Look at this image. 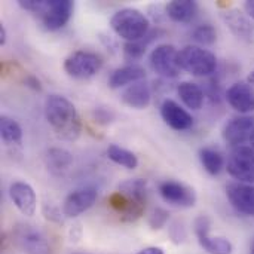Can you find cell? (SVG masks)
I'll list each match as a JSON object with an SVG mask.
<instances>
[{"label":"cell","instance_id":"cell-3","mask_svg":"<svg viewBox=\"0 0 254 254\" xmlns=\"http://www.w3.org/2000/svg\"><path fill=\"white\" fill-rule=\"evenodd\" d=\"M112 30L127 42H137L147 36L149 19L146 15L134 7H124L113 13L110 18Z\"/></svg>","mask_w":254,"mask_h":254},{"label":"cell","instance_id":"cell-9","mask_svg":"<svg viewBox=\"0 0 254 254\" xmlns=\"http://www.w3.org/2000/svg\"><path fill=\"white\" fill-rule=\"evenodd\" d=\"M159 193L162 199L174 207L180 208H190L196 204V193L195 190L180 182L176 180H165L159 185Z\"/></svg>","mask_w":254,"mask_h":254},{"label":"cell","instance_id":"cell-7","mask_svg":"<svg viewBox=\"0 0 254 254\" xmlns=\"http://www.w3.org/2000/svg\"><path fill=\"white\" fill-rule=\"evenodd\" d=\"M150 65L155 73L164 77H177L180 73L179 51L173 45H159L150 54Z\"/></svg>","mask_w":254,"mask_h":254},{"label":"cell","instance_id":"cell-39","mask_svg":"<svg viewBox=\"0 0 254 254\" xmlns=\"http://www.w3.org/2000/svg\"><path fill=\"white\" fill-rule=\"evenodd\" d=\"M73 254H88V253H73Z\"/></svg>","mask_w":254,"mask_h":254},{"label":"cell","instance_id":"cell-30","mask_svg":"<svg viewBox=\"0 0 254 254\" xmlns=\"http://www.w3.org/2000/svg\"><path fill=\"white\" fill-rule=\"evenodd\" d=\"M94 118L97 119L95 122H98V124H110L113 121L115 115L110 109H97L94 112Z\"/></svg>","mask_w":254,"mask_h":254},{"label":"cell","instance_id":"cell-34","mask_svg":"<svg viewBox=\"0 0 254 254\" xmlns=\"http://www.w3.org/2000/svg\"><path fill=\"white\" fill-rule=\"evenodd\" d=\"M137 254H164V250L161 247H147L140 250Z\"/></svg>","mask_w":254,"mask_h":254},{"label":"cell","instance_id":"cell-35","mask_svg":"<svg viewBox=\"0 0 254 254\" xmlns=\"http://www.w3.org/2000/svg\"><path fill=\"white\" fill-rule=\"evenodd\" d=\"M6 39H7V34H6V28L3 24H0V45L3 46L6 43Z\"/></svg>","mask_w":254,"mask_h":254},{"label":"cell","instance_id":"cell-27","mask_svg":"<svg viewBox=\"0 0 254 254\" xmlns=\"http://www.w3.org/2000/svg\"><path fill=\"white\" fill-rule=\"evenodd\" d=\"M158 39V31H152V33H147L146 37H143L141 40H137V42H127L125 46H124V58L127 61H135V60H140L144 52H146V48L147 45Z\"/></svg>","mask_w":254,"mask_h":254},{"label":"cell","instance_id":"cell-33","mask_svg":"<svg viewBox=\"0 0 254 254\" xmlns=\"http://www.w3.org/2000/svg\"><path fill=\"white\" fill-rule=\"evenodd\" d=\"M244 10H246V13L254 21V0H247L244 3Z\"/></svg>","mask_w":254,"mask_h":254},{"label":"cell","instance_id":"cell-2","mask_svg":"<svg viewBox=\"0 0 254 254\" xmlns=\"http://www.w3.org/2000/svg\"><path fill=\"white\" fill-rule=\"evenodd\" d=\"M18 4L33 12L49 31L63 28L74 9V3L70 0H18Z\"/></svg>","mask_w":254,"mask_h":254},{"label":"cell","instance_id":"cell-21","mask_svg":"<svg viewBox=\"0 0 254 254\" xmlns=\"http://www.w3.org/2000/svg\"><path fill=\"white\" fill-rule=\"evenodd\" d=\"M179 97L182 98V101L185 103V106L188 109L192 110H199L204 104V91L198 83L193 82H182L177 88Z\"/></svg>","mask_w":254,"mask_h":254},{"label":"cell","instance_id":"cell-38","mask_svg":"<svg viewBox=\"0 0 254 254\" xmlns=\"http://www.w3.org/2000/svg\"><path fill=\"white\" fill-rule=\"evenodd\" d=\"M250 254H254V244H253V247H252V253Z\"/></svg>","mask_w":254,"mask_h":254},{"label":"cell","instance_id":"cell-8","mask_svg":"<svg viewBox=\"0 0 254 254\" xmlns=\"http://www.w3.org/2000/svg\"><path fill=\"white\" fill-rule=\"evenodd\" d=\"M195 234L198 238L199 246L208 254H231L234 247L229 240L223 237H210L211 222L207 216H199L195 220Z\"/></svg>","mask_w":254,"mask_h":254},{"label":"cell","instance_id":"cell-14","mask_svg":"<svg viewBox=\"0 0 254 254\" xmlns=\"http://www.w3.org/2000/svg\"><path fill=\"white\" fill-rule=\"evenodd\" d=\"M161 116L164 122L176 131H186L193 127L192 115L171 98L164 100L161 104Z\"/></svg>","mask_w":254,"mask_h":254},{"label":"cell","instance_id":"cell-25","mask_svg":"<svg viewBox=\"0 0 254 254\" xmlns=\"http://www.w3.org/2000/svg\"><path fill=\"white\" fill-rule=\"evenodd\" d=\"M107 156L110 161L127 170H135L138 167V158L135 156V153L118 144H110L107 147Z\"/></svg>","mask_w":254,"mask_h":254},{"label":"cell","instance_id":"cell-4","mask_svg":"<svg viewBox=\"0 0 254 254\" xmlns=\"http://www.w3.org/2000/svg\"><path fill=\"white\" fill-rule=\"evenodd\" d=\"M179 65L193 76H210L217 68V58L208 49L188 45L179 51Z\"/></svg>","mask_w":254,"mask_h":254},{"label":"cell","instance_id":"cell-26","mask_svg":"<svg viewBox=\"0 0 254 254\" xmlns=\"http://www.w3.org/2000/svg\"><path fill=\"white\" fill-rule=\"evenodd\" d=\"M0 135H1L4 143L21 144V141H22V128L15 119H12L9 116H1L0 118Z\"/></svg>","mask_w":254,"mask_h":254},{"label":"cell","instance_id":"cell-1","mask_svg":"<svg viewBox=\"0 0 254 254\" xmlns=\"http://www.w3.org/2000/svg\"><path fill=\"white\" fill-rule=\"evenodd\" d=\"M45 116L55 134L67 141H74L82 132L80 116L74 104L63 95L52 94L45 101Z\"/></svg>","mask_w":254,"mask_h":254},{"label":"cell","instance_id":"cell-18","mask_svg":"<svg viewBox=\"0 0 254 254\" xmlns=\"http://www.w3.org/2000/svg\"><path fill=\"white\" fill-rule=\"evenodd\" d=\"M19 244L27 254H51V247L46 238L30 226H24L21 229Z\"/></svg>","mask_w":254,"mask_h":254},{"label":"cell","instance_id":"cell-29","mask_svg":"<svg viewBox=\"0 0 254 254\" xmlns=\"http://www.w3.org/2000/svg\"><path fill=\"white\" fill-rule=\"evenodd\" d=\"M168 220H170V213H168L167 210L161 208V207H156V208H153V211L150 213L147 223H149V226H150L153 231H159V229H162V228L167 225Z\"/></svg>","mask_w":254,"mask_h":254},{"label":"cell","instance_id":"cell-23","mask_svg":"<svg viewBox=\"0 0 254 254\" xmlns=\"http://www.w3.org/2000/svg\"><path fill=\"white\" fill-rule=\"evenodd\" d=\"M73 164V156L68 150L61 147H52L46 152V165L54 174H63Z\"/></svg>","mask_w":254,"mask_h":254},{"label":"cell","instance_id":"cell-37","mask_svg":"<svg viewBox=\"0 0 254 254\" xmlns=\"http://www.w3.org/2000/svg\"><path fill=\"white\" fill-rule=\"evenodd\" d=\"M250 143H252V147H253V149H254V134H253V135H252V140H250Z\"/></svg>","mask_w":254,"mask_h":254},{"label":"cell","instance_id":"cell-17","mask_svg":"<svg viewBox=\"0 0 254 254\" xmlns=\"http://www.w3.org/2000/svg\"><path fill=\"white\" fill-rule=\"evenodd\" d=\"M150 88L146 82H135L129 85L121 95V100L125 106L135 109V110H143L150 104Z\"/></svg>","mask_w":254,"mask_h":254},{"label":"cell","instance_id":"cell-36","mask_svg":"<svg viewBox=\"0 0 254 254\" xmlns=\"http://www.w3.org/2000/svg\"><path fill=\"white\" fill-rule=\"evenodd\" d=\"M247 82H249L250 85H253L254 86V70L252 71V73H250V74H249V76H247Z\"/></svg>","mask_w":254,"mask_h":254},{"label":"cell","instance_id":"cell-10","mask_svg":"<svg viewBox=\"0 0 254 254\" xmlns=\"http://www.w3.org/2000/svg\"><path fill=\"white\" fill-rule=\"evenodd\" d=\"M254 134V116L243 115L232 118L223 127V138L234 147L243 146L246 141L252 140Z\"/></svg>","mask_w":254,"mask_h":254},{"label":"cell","instance_id":"cell-20","mask_svg":"<svg viewBox=\"0 0 254 254\" xmlns=\"http://www.w3.org/2000/svg\"><path fill=\"white\" fill-rule=\"evenodd\" d=\"M165 12L176 22H190L198 12V4L193 0H173L167 4Z\"/></svg>","mask_w":254,"mask_h":254},{"label":"cell","instance_id":"cell-19","mask_svg":"<svg viewBox=\"0 0 254 254\" xmlns=\"http://www.w3.org/2000/svg\"><path fill=\"white\" fill-rule=\"evenodd\" d=\"M146 77V70L141 65L137 64H129L121 68H116L110 77H109V86L112 89H118L122 88L125 85H132L135 82H140L141 79Z\"/></svg>","mask_w":254,"mask_h":254},{"label":"cell","instance_id":"cell-12","mask_svg":"<svg viewBox=\"0 0 254 254\" xmlns=\"http://www.w3.org/2000/svg\"><path fill=\"white\" fill-rule=\"evenodd\" d=\"M226 196L231 205L244 216H254V186L234 182L226 186Z\"/></svg>","mask_w":254,"mask_h":254},{"label":"cell","instance_id":"cell-22","mask_svg":"<svg viewBox=\"0 0 254 254\" xmlns=\"http://www.w3.org/2000/svg\"><path fill=\"white\" fill-rule=\"evenodd\" d=\"M119 192L125 195L132 204L146 208V196H147V185L141 179H131L119 185Z\"/></svg>","mask_w":254,"mask_h":254},{"label":"cell","instance_id":"cell-32","mask_svg":"<svg viewBox=\"0 0 254 254\" xmlns=\"http://www.w3.org/2000/svg\"><path fill=\"white\" fill-rule=\"evenodd\" d=\"M22 82H24L25 86H28V88H31V89H34V91H42L40 80H39L36 76H33V74H25Z\"/></svg>","mask_w":254,"mask_h":254},{"label":"cell","instance_id":"cell-31","mask_svg":"<svg viewBox=\"0 0 254 254\" xmlns=\"http://www.w3.org/2000/svg\"><path fill=\"white\" fill-rule=\"evenodd\" d=\"M43 214L48 220L51 222H55V223H63V217H61V213L51 204H46L43 207Z\"/></svg>","mask_w":254,"mask_h":254},{"label":"cell","instance_id":"cell-28","mask_svg":"<svg viewBox=\"0 0 254 254\" xmlns=\"http://www.w3.org/2000/svg\"><path fill=\"white\" fill-rule=\"evenodd\" d=\"M193 39L198 43H201L204 46H208V45H213L217 40V31L211 24H202V25H199V27H196L193 30Z\"/></svg>","mask_w":254,"mask_h":254},{"label":"cell","instance_id":"cell-11","mask_svg":"<svg viewBox=\"0 0 254 254\" xmlns=\"http://www.w3.org/2000/svg\"><path fill=\"white\" fill-rule=\"evenodd\" d=\"M98 192L95 188L92 186H86V188H80L73 190L64 201L63 204V213L65 217H77L82 213H85L86 210H89L95 201H97Z\"/></svg>","mask_w":254,"mask_h":254},{"label":"cell","instance_id":"cell-24","mask_svg":"<svg viewBox=\"0 0 254 254\" xmlns=\"http://www.w3.org/2000/svg\"><path fill=\"white\" fill-rule=\"evenodd\" d=\"M199 159L202 167L205 168V171L211 176H217L222 173V170L225 168V158L223 155L211 147H204L199 150Z\"/></svg>","mask_w":254,"mask_h":254},{"label":"cell","instance_id":"cell-6","mask_svg":"<svg viewBox=\"0 0 254 254\" xmlns=\"http://www.w3.org/2000/svg\"><path fill=\"white\" fill-rule=\"evenodd\" d=\"M226 170L240 183H254V149L252 146L234 147L228 156Z\"/></svg>","mask_w":254,"mask_h":254},{"label":"cell","instance_id":"cell-5","mask_svg":"<svg viewBox=\"0 0 254 254\" xmlns=\"http://www.w3.org/2000/svg\"><path fill=\"white\" fill-rule=\"evenodd\" d=\"M103 67V58L89 51H76L64 61V71L73 79H89Z\"/></svg>","mask_w":254,"mask_h":254},{"label":"cell","instance_id":"cell-15","mask_svg":"<svg viewBox=\"0 0 254 254\" xmlns=\"http://www.w3.org/2000/svg\"><path fill=\"white\" fill-rule=\"evenodd\" d=\"M9 196L13 205L25 217H31L37 208V196L34 189L25 182H13L9 188Z\"/></svg>","mask_w":254,"mask_h":254},{"label":"cell","instance_id":"cell-13","mask_svg":"<svg viewBox=\"0 0 254 254\" xmlns=\"http://www.w3.org/2000/svg\"><path fill=\"white\" fill-rule=\"evenodd\" d=\"M222 19L238 39L254 43V21L247 13L232 7L222 13Z\"/></svg>","mask_w":254,"mask_h":254},{"label":"cell","instance_id":"cell-16","mask_svg":"<svg viewBox=\"0 0 254 254\" xmlns=\"http://www.w3.org/2000/svg\"><path fill=\"white\" fill-rule=\"evenodd\" d=\"M226 100L231 104L232 109H235L240 113H252L254 112V86L246 82H237L234 83L228 92Z\"/></svg>","mask_w":254,"mask_h":254}]
</instances>
